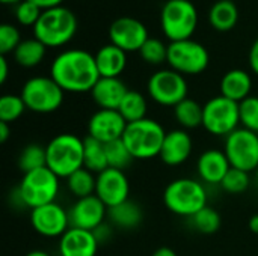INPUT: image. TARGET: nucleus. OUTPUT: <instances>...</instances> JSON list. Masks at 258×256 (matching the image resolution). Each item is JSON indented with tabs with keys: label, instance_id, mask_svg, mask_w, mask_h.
<instances>
[{
	"label": "nucleus",
	"instance_id": "nucleus-1",
	"mask_svg": "<svg viewBox=\"0 0 258 256\" xmlns=\"http://www.w3.org/2000/svg\"><path fill=\"white\" fill-rule=\"evenodd\" d=\"M50 77L65 92L83 94L92 91L100 80V72L94 54L80 48H73L62 51L54 57L50 68Z\"/></svg>",
	"mask_w": 258,
	"mask_h": 256
},
{
	"label": "nucleus",
	"instance_id": "nucleus-2",
	"mask_svg": "<svg viewBox=\"0 0 258 256\" xmlns=\"http://www.w3.org/2000/svg\"><path fill=\"white\" fill-rule=\"evenodd\" d=\"M47 151V167L59 178H68L79 169L85 167V140L71 133L54 136Z\"/></svg>",
	"mask_w": 258,
	"mask_h": 256
},
{
	"label": "nucleus",
	"instance_id": "nucleus-3",
	"mask_svg": "<svg viewBox=\"0 0 258 256\" xmlns=\"http://www.w3.org/2000/svg\"><path fill=\"white\" fill-rule=\"evenodd\" d=\"M207 190L203 181L194 178H178L171 181L163 192L165 207L175 216L190 219L207 207Z\"/></svg>",
	"mask_w": 258,
	"mask_h": 256
},
{
	"label": "nucleus",
	"instance_id": "nucleus-4",
	"mask_svg": "<svg viewBox=\"0 0 258 256\" xmlns=\"http://www.w3.org/2000/svg\"><path fill=\"white\" fill-rule=\"evenodd\" d=\"M77 30V18L68 8L57 6L42 11L33 26V35L47 48L62 47L73 39Z\"/></svg>",
	"mask_w": 258,
	"mask_h": 256
},
{
	"label": "nucleus",
	"instance_id": "nucleus-5",
	"mask_svg": "<svg viewBox=\"0 0 258 256\" xmlns=\"http://www.w3.org/2000/svg\"><path fill=\"white\" fill-rule=\"evenodd\" d=\"M165 128L154 119L145 118L127 124L122 142L136 160H151L160 155L165 140Z\"/></svg>",
	"mask_w": 258,
	"mask_h": 256
},
{
	"label": "nucleus",
	"instance_id": "nucleus-6",
	"mask_svg": "<svg viewBox=\"0 0 258 256\" xmlns=\"http://www.w3.org/2000/svg\"><path fill=\"white\" fill-rule=\"evenodd\" d=\"M17 192L26 208H38L51 202L60 192V178L48 167H41L27 174H23Z\"/></svg>",
	"mask_w": 258,
	"mask_h": 256
},
{
	"label": "nucleus",
	"instance_id": "nucleus-7",
	"mask_svg": "<svg viewBox=\"0 0 258 256\" xmlns=\"http://www.w3.org/2000/svg\"><path fill=\"white\" fill-rule=\"evenodd\" d=\"M162 30L171 42L190 39L198 26V12L190 0H168L160 15Z\"/></svg>",
	"mask_w": 258,
	"mask_h": 256
},
{
	"label": "nucleus",
	"instance_id": "nucleus-8",
	"mask_svg": "<svg viewBox=\"0 0 258 256\" xmlns=\"http://www.w3.org/2000/svg\"><path fill=\"white\" fill-rule=\"evenodd\" d=\"M65 91L51 77H32L21 88V98L33 113H53L60 109Z\"/></svg>",
	"mask_w": 258,
	"mask_h": 256
},
{
	"label": "nucleus",
	"instance_id": "nucleus-9",
	"mask_svg": "<svg viewBox=\"0 0 258 256\" xmlns=\"http://www.w3.org/2000/svg\"><path fill=\"white\" fill-rule=\"evenodd\" d=\"M240 125L239 103L222 95L210 98L203 106V127L207 133L218 137H227Z\"/></svg>",
	"mask_w": 258,
	"mask_h": 256
},
{
	"label": "nucleus",
	"instance_id": "nucleus-10",
	"mask_svg": "<svg viewBox=\"0 0 258 256\" xmlns=\"http://www.w3.org/2000/svg\"><path fill=\"white\" fill-rule=\"evenodd\" d=\"M210 56L207 48L192 39L171 42L168 45L169 66L183 75H197L207 69Z\"/></svg>",
	"mask_w": 258,
	"mask_h": 256
},
{
	"label": "nucleus",
	"instance_id": "nucleus-11",
	"mask_svg": "<svg viewBox=\"0 0 258 256\" xmlns=\"http://www.w3.org/2000/svg\"><path fill=\"white\" fill-rule=\"evenodd\" d=\"M147 89L150 98L163 107H175L187 98L189 91L184 75L172 68L156 71L150 77Z\"/></svg>",
	"mask_w": 258,
	"mask_h": 256
},
{
	"label": "nucleus",
	"instance_id": "nucleus-12",
	"mask_svg": "<svg viewBox=\"0 0 258 256\" xmlns=\"http://www.w3.org/2000/svg\"><path fill=\"white\" fill-rule=\"evenodd\" d=\"M224 152L234 169L255 172L258 167V134L243 127L225 137Z\"/></svg>",
	"mask_w": 258,
	"mask_h": 256
},
{
	"label": "nucleus",
	"instance_id": "nucleus-13",
	"mask_svg": "<svg viewBox=\"0 0 258 256\" xmlns=\"http://www.w3.org/2000/svg\"><path fill=\"white\" fill-rule=\"evenodd\" d=\"M30 225L45 238H60L71 228L68 211L57 202L30 210Z\"/></svg>",
	"mask_w": 258,
	"mask_h": 256
},
{
	"label": "nucleus",
	"instance_id": "nucleus-14",
	"mask_svg": "<svg viewBox=\"0 0 258 256\" xmlns=\"http://www.w3.org/2000/svg\"><path fill=\"white\" fill-rule=\"evenodd\" d=\"M110 44L127 51H139L148 41V30L145 24L132 17L116 18L109 27Z\"/></svg>",
	"mask_w": 258,
	"mask_h": 256
},
{
	"label": "nucleus",
	"instance_id": "nucleus-15",
	"mask_svg": "<svg viewBox=\"0 0 258 256\" xmlns=\"http://www.w3.org/2000/svg\"><path fill=\"white\" fill-rule=\"evenodd\" d=\"M95 195L107 208H113L125 201L130 195V183L124 170L107 167L97 175Z\"/></svg>",
	"mask_w": 258,
	"mask_h": 256
},
{
	"label": "nucleus",
	"instance_id": "nucleus-16",
	"mask_svg": "<svg viewBox=\"0 0 258 256\" xmlns=\"http://www.w3.org/2000/svg\"><path fill=\"white\" fill-rule=\"evenodd\" d=\"M107 213L109 208L97 195L77 199L68 211L71 228L86 229L92 232L104 223Z\"/></svg>",
	"mask_w": 258,
	"mask_h": 256
},
{
	"label": "nucleus",
	"instance_id": "nucleus-17",
	"mask_svg": "<svg viewBox=\"0 0 258 256\" xmlns=\"http://www.w3.org/2000/svg\"><path fill=\"white\" fill-rule=\"evenodd\" d=\"M127 128V121L118 110H97L88 122L89 137L107 145L110 142L119 140Z\"/></svg>",
	"mask_w": 258,
	"mask_h": 256
},
{
	"label": "nucleus",
	"instance_id": "nucleus-18",
	"mask_svg": "<svg viewBox=\"0 0 258 256\" xmlns=\"http://www.w3.org/2000/svg\"><path fill=\"white\" fill-rule=\"evenodd\" d=\"M192 151H194L192 136L186 130L177 128L166 133L159 157L168 166H180L190 158Z\"/></svg>",
	"mask_w": 258,
	"mask_h": 256
},
{
	"label": "nucleus",
	"instance_id": "nucleus-19",
	"mask_svg": "<svg viewBox=\"0 0 258 256\" xmlns=\"http://www.w3.org/2000/svg\"><path fill=\"white\" fill-rule=\"evenodd\" d=\"M100 243L92 231L70 228L59 238V256H97Z\"/></svg>",
	"mask_w": 258,
	"mask_h": 256
},
{
	"label": "nucleus",
	"instance_id": "nucleus-20",
	"mask_svg": "<svg viewBox=\"0 0 258 256\" xmlns=\"http://www.w3.org/2000/svg\"><path fill=\"white\" fill-rule=\"evenodd\" d=\"M231 169V164L221 149H207L204 151L198 161H197V170L200 175V180L206 184L216 186L222 183L228 170Z\"/></svg>",
	"mask_w": 258,
	"mask_h": 256
},
{
	"label": "nucleus",
	"instance_id": "nucleus-21",
	"mask_svg": "<svg viewBox=\"0 0 258 256\" xmlns=\"http://www.w3.org/2000/svg\"><path fill=\"white\" fill-rule=\"evenodd\" d=\"M127 92L128 89L119 77H100L91 91V97L100 109L118 110Z\"/></svg>",
	"mask_w": 258,
	"mask_h": 256
},
{
	"label": "nucleus",
	"instance_id": "nucleus-22",
	"mask_svg": "<svg viewBox=\"0 0 258 256\" xmlns=\"http://www.w3.org/2000/svg\"><path fill=\"white\" fill-rule=\"evenodd\" d=\"M251 91L252 77L245 69H230L221 80V95L236 103H242L251 97Z\"/></svg>",
	"mask_w": 258,
	"mask_h": 256
},
{
	"label": "nucleus",
	"instance_id": "nucleus-23",
	"mask_svg": "<svg viewBox=\"0 0 258 256\" xmlns=\"http://www.w3.org/2000/svg\"><path fill=\"white\" fill-rule=\"evenodd\" d=\"M100 77H119L127 65V54L113 44L103 45L95 54Z\"/></svg>",
	"mask_w": 258,
	"mask_h": 256
},
{
	"label": "nucleus",
	"instance_id": "nucleus-24",
	"mask_svg": "<svg viewBox=\"0 0 258 256\" xmlns=\"http://www.w3.org/2000/svg\"><path fill=\"white\" fill-rule=\"evenodd\" d=\"M107 217L110 220V223L119 229H136L142 220H144V213L142 208L132 201H125L113 208H109Z\"/></svg>",
	"mask_w": 258,
	"mask_h": 256
},
{
	"label": "nucleus",
	"instance_id": "nucleus-25",
	"mask_svg": "<svg viewBox=\"0 0 258 256\" xmlns=\"http://www.w3.org/2000/svg\"><path fill=\"white\" fill-rule=\"evenodd\" d=\"M210 24L219 32L231 30L239 20V9L233 0H218L209 14Z\"/></svg>",
	"mask_w": 258,
	"mask_h": 256
},
{
	"label": "nucleus",
	"instance_id": "nucleus-26",
	"mask_svg": "<svg viewBox=\"0 0 258 256\" xmlns=\"http://www.w3.org/2000/svg\"><path fill=\"white\" fill-rule=\"evenodd\" d=\"M45 51H47V47L36 38L24 39L15 48L14 59L23 68H33L42 62V59L45 57Z\"/></svg>",
	"mask_w": 258,
	"mask_h": 256
},
{
	"label": "nucleus",
	"instance_id": "nucleus-27",
	"mask_svg": "<svg viewBox=\"0 0 258 256\" xmlns=\"http://www.w3.org/2000/svg\"><path fill=\"white\" fill-rule=\"evenodd\" d=\"M174 116L183 130L198 128L203 125V106L192 98H186L174 107Z\"/></svg>",
	"mask_w": 258,
	"mask_h": 256
},
{
	"label": "nucleus",
	"instance_id": "nucleus-28",
	"mask_svg": "<svg viewBox=\"0 0 258 256\" xmlns=\"http://www.w3.org/2000/svg\"><path fill=\"white\" fill-rule=\"evenodd\" d=\"M67 187L70 193L77 199L92 196L95 195L97 189V175L88 170L86 167H82L67 178Z\"/></svg>",
	"mask_w": 258,
	"mask_h": 256
},
{
	"label": "nucleus",
	"instance_id": "nucleus-29",
	"mask_svg": "<svg viewBox=\"0 0 258 256\" xmlns=\"http://www.w3.org/2000/svg\"><path fill=\"white\" fill-rule=\"evenodd\" d=\"M118 112L122 115V118L127 121V124L130 122H136L141 119L147 118V112H148V103L145 100V97L138 92V91H128L118 109Z\"/></svg>",
	"mask_w": 258,
	"mask_h": 256
},
{
	"label": "nucleus",
	"instance_id": "nucleus-30",
	"mask_svg": "<svg viewBox=\"0 0 258 256\" xmlns=\"http://www.w3.org/2000/svg\"><path fill=\"white\" fill-rule=\"evenodd\" d=\"M85 140V167L92 174L98 175L100 172L109 167L107 155H106V145L92 139L86 137Z\"/></svg>",
	"mask_w": 258,
	"mask_h": 256
},
{
	"label": "nucleus",
	"instance_id": "nucleus-31",
	"mask_svg": "<svg viewBox=\"0 0 258 256\" xmlns=\"http://www.w3.org/2000/svg\"><path fill=\"white\" fill-rule=\"evenodd\" d=\"M18 167L23 174L47 167V151L38 143L27 145L18 157Z\"/></svg>",
	"mask_w": 258,
	"mask_h": 256
},
{
	"label": "nucleus",
	"instance_id": "nucleus-32",
	"mask_svg": "<svg viewBox=\"0 0 258 256\" xmlns=\"http://www.w3.org/2000/svg\"><path fill=\"white\" fill-rule=\"evenodd\" d=\"M189 220L195 231H198L200 234H206V235H212L221 228V216L212 207L203 208Z\"/></svg>",
	"mask_w": 258,
	"mask_h": 256
},
{
	"label": "nucleus",
	"instance_id": "nucleus-33",
	"mask_svg": "<svg viewBox=\"0 0 258 256\" xmlns=\"http://www.w3.org/2000/svg\"><path fill=\"white\" fill-rule=\"evenodd\" d=\"M106 155H107L109 167L119 169V170H124L135 160L133 155L130 154L128 148L122 142V139L107 143L106 145Z\"/></svg>",
	"mask_w": 258,
	"mask_h": 256
},
{
	"label": "nucleus",
	"instance_id": "nucleus-34",
	"mask_svg": "<svg viewBox=\"0 0 258 256\" xmlns=\"http://www.w3.org/2000/svg\"><path fill=\"white\" fill-rule=\"evenodd\" d=\"M24 110H27L21 95L6 94L0 98V122H14L17 121Z\"/></svg>",
	"mask_w": 258,
	"mask_h": 256
},
{
	"label": "nucleus",
	"instance_id": "nucleus-35",
	"mask_svg": "<svg viewBox=\"0 0 258 256\" xmlns=\"http://www.w3.org/2000/svg\"><path fill=\"white\" fill-rule=\"evenodd\" d=\"M139 54L150 65H162L163 62H168V45H165L160 39L148 38L139 50Z\"/></svg>",
	"mask_w": 258,
	"mask_h": 256
},
{
	"label": "nucleus",
	"instance_id": "nucleus-36",
	"mask_svg": "<svg viewBox=\"0 0 258 256\" xmlns=\"http://www.w3.org/2000/svg\"><path fill=\"white\" fill-rule=\"evenodd\" d=\"M240 109V125L249 131L258 134V97L251 95L242 103H239Z\"/></svg>",
	"mask_w": 258,
	"mask_h": 256
},
{
	"label": "nucleus",
	"instance_id": "nucleus-37",
	"mask_svg": "<svg viewBox=\"0 0 258 256\" xmlns=\"http://www.w3.org/2000/svg\"><path fill=\"white\" fill-rule=\"evenodd\" d=\"M221 187L227 193H231V195L243 193L249 187V174L248 172H243L240 169L231 167L228 170V174L225 175V178L222 180Z\"/></svg>",
	"mask_w": 258,
	"mask_h": 256
},
{
	"label": "nucleus",
	"instance_id": "nucleus-38",
	"mask_svg": "<svg viewBox=\"0 0 258 256\" xmlns=\"http://www.w3.org/2000/svg\"><path fill=\"white\" fill-rule=\"evenodd\" d=\"M42 14V9L30 0H23L15 6V18L23 26H35Z\"/></svg>",
	"mask_w": 258,
	"mask_h": 256
},
{
	"label": "nucleus",
	"instance_id": "nucleus-39",
	"mask_svg": "<svg viewBox=\"0 0 258 256\" xmlns=\"http://www.w3.org/2000/svg\"><path fill=\"white\" fill-rule=\"evenodd\" d=\"M21 38L20 32L12 24H2L0 26V54L6 56L8 53H14L15 48L20 45Z\"/></svg>",
	"mask_w": 258,
	"mask_h": 256
},
{
	"label": "nucleus",
	"instance_id": "nucleus-40",
	"mask_svg": "<svg viewBox=\"0 0 258 256\" xmlns=\"http://www.w3.org/2000/svg\"><path fill=\"white\" fill-rule=\"evenodd\" d=\"M248 62H249V68L252 69V72L255 75H258V38L254 41V44L251 45Z\"/></svg>",
	"mask_w": 258,
	"mask_h": 256
},
{
	"label": "nucleus",
	"instance_id": "nucleus-41",
	"mask_svg": "<svg viewBox=\"0 0 258 256\" xmlns=\"http://www.w3.org/2000/svg\"><path fill=\"white\" fill-rule=\"evenodd\" d=\"M94 234H95V237H97L98 243L101 244V243H106V241L110 238V235H112V231H110V228H109L106 223H103L101 226H98V228L94 231Z\"/></svg>",
	"mask_w": 258,
	"mask_h": 256
},
{
	"label": "nucleus",
	"instance_id": "nucleus-42",
	"mask_svg": "<svg viewBox=\"0 0 258 256\" xmlns=\"http://www.w3.org/2000/svg\"><path fill=\"white\" fill-rule=\"evenodd\" d=\"M30 2L35 3L36 6H39L42 11H45V9H51V8L62 6V2L63 0H30Z\"/></svg>",
	"mask_w": 258,
	"mask_h": 256
},
{
	"label": "nucleus",
	"instance_id": "nucleus-43",
	"mask_svg": "<svg viewBox=\"0 0 258 256\" xmlns=\"http://www.w3.org/2000/svg\"><path fill=\"white\" fill-rule=\"evenodd\" d=\"M8 74H9V65H8L6 56H2V54H0V83H2V84L6 81Z\"/></svg>",
	"mask_w": 258,
	"mask_h": 256
},
{
	"label": "nucleus",
	"instance_id": "nucleus-44",
	"mask_svg": "<svg viewBox=\"0 0 258 256\" xmlns=\"http://www.w3.org/2000/svg\"><path fill=\"white\" fill-rule=\"evenodd\" d=\"M11 136V128L8 122H0V142L5 143Z\"/></svg>",
	"mask_w": 258,
	"mask_h": 256
},
{
	"label": "nucleus",
	"instance_id": "nucleus-45",
	"mask_svg": "<svg viewBox=\"0 0 258 256\" xmlns=\"http://www.w3.org/2000/svg\"><path fill=\"white\" fill-rule=\"evenodd\" d=\"M151 256H177V253L172 249H169V247H160Z\"/></svg>",
	"mask_w": 258,
	"mask_h": 256
},
{
	"label": "nucleus",
	"instance_id": "nucleus-46",
	"mask_svg": "<svg viewBox=\"0 0 258 256\" xmlns=\"http://www.w3.org/2000/svg\"><path fill=\"white\" fill-rule=\"evenodd\" d=\"M249 229H251V232H254V234L258 235V214L252 216L249 219Z\"/></svg>",
	"mask_w": 258,
	"mask_h": 256
},
{
	"label": "nucleus",
	"instance_id": "nucleus-47",
	"mask_svg": "<svg viewBox=\"0 0 258 256\" xmlns=\"http://www.w3.org/2000/svg\"><path fill=\"white\" fill-rule=\"evenodd\" d=\"M26 256H51L48 255L47 252H44V250H32V252H29Z\"/></svg>",
	"mask_w": 258,
	"mask_h": 256
},
{
	"label": "nucleus",
	"instance_id": "nucleus-48",
	"mask_svg": "<svg viewBox=\"0 0 258 256\" xmlns=\"http://www.w3.org/2000/svg\"><path fill=\"white\" fill-rule=\"evenodd\" d=\"M3 3H6V5H18L20 2H23V0H2Z\"/></svg>",
	"mask_w": 258,
	"mask_h": 256
},
{
	"label": "nucleus",
	"instance_id": "nucleus-49",
	"mask_svg": "<svg viewBox=\"0 0 258 256\" xmlns=\"http://www.w3.org/2000/svg\"><path fill=\"white\" fill-rule=\"evenodd\" d=\"M255 181H257V184H258V167H257V170H255Z\"/></svg>",
	"mask_w": 258,
	"mask_h": 256
}]
</instances>
